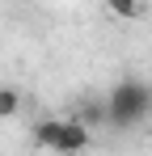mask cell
<instances>
[{"label":"cell","mask_w":152,"mask_h":156,"mask_svg":"<svg viewBox=\"0 0 152 156\" xmlns=\"http://www.w3.org/2000/svg\"><path fill=\"white\" fill-rule=\"evenodd\" d=\"M152 110V84L144 80H118L110 89V97L101 105V118H110L114 127H135L139 118H148Z\"/></svg>","instance_id":"obj_1"},{"label":"cell","mask_w":152,"mask_h":156,"mask_svg":"<svg viewBox=\"0 0 152 156\" xmlns=\"http://www.w3.org/2000/svg\"><path fill=\"white\" fill-rule=\"evenodd\" d=\"M34 139H38V148H51V152L59 156H76L89 148V127L80 122V118H42L38 127H34Z\"/></svg>","instance_id":"obj_2"},{"label":"cell","mask_w":152,"mask_h":156,"mask_svg":"<svg viewBox=\"0 0 152 156\" xmlns=\"http://www.w3.org/2000/svg\"><path fill=\"white\" fill-rule=\"evenodd\" d=\"M21 110V93L17 89H0V118H13Z\"/></svg>","instance_id":"obj_3"},{"label":"cell","mask_w":152,"mask_h":156,"mask_svg":"<svg viewBox=\"0 0 152 156\" xmlns=\"http://www.w3.org/2000/svg\"><path fill=\"white\" fill-rule=\"evenodd\" d=\"M114 17H144V4H127V0H110L106 4Z\"/></svg>","instance_id":"obj_4"}]
</instances>
